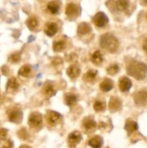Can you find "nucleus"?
<instances>
[{"label": "nucleus", "mask_w": 147, "mask_h": 148, "mask_svg": "<svg viewBox=\"0 0 147 148\" xmlns=\"http://www.w3.org/2000/svg\"><path fill=\"white\" fill-rule=\"evenodd\" d=\"M53 63H56V64H61L62 62V60H61V58H59V57H56V58H55L54 59H53Z\"/></svg>", "instance_id": "nucleus-35"}, {"label": "nucleus", "mask_w": 147, "mask_h": 148, "mask_svg": "<svg viewBox=\"0 0 147 148\" xmlns=\"http://www.w3.org/2000/svg\"><path fill=\"white\" fill-rule=\"evenodd\" d=\"M20 148H32V147L28 145H22L20 146Z\"/></svg>", "instance_id": "nucleus-36"}, {"label": "nucleus", "mask_w": 147, "mask_h": 148, "mask_svg": "<svg viewBox=\"0 0 147 148\" xmlns=\"http://www.w3.org/2000/svg\"><path fill=\"white\" fill-rule=\"evenodd\" d=\"M132 87V82L129 78L126 77H122L119 79L118 82V88L122 92H126L130 90Z\"/></svg>", "instance_id": "nucleus-10"}, {"label": "nucleus", "mask_w": 147, "mask_h": 148, "mask_svg": "<svg viewBox=\"0 0 147 148\" xmlns=\"http://www.w3.org/2000/svg\"><path fill=\"white\" fill-rule=\"evenodd\" d=\"M124 129H125V130H126L128 134H132L138 130V124L135 121H133V120L128 119L125 122Z\"/></svg>", "instance_id": "nucleus-17"}, {"label": "nucleus", "mask_w": 147, "mask_h": 148, "mask_svg": "<svg viewBox=\"0 0 147 148\" xmlns=\"http://www.w3.org/2000/svg\"><path fill=\"white\" fill-rule=\"evenodd\" d=\"M143 49H144V51H145L147 54V38L144 40V43H143Z\"/></svg>", "instance_id": "nucleus-34"}, {"label": "nucleus", "mask_w": 147, "mask_h": 148, "mask_svg": "<svg viewBox=\"0 0 147 148\" xmlns=\"http://www.w3.org/2000/svg\"><path fill=\"white\" fill-rule=\"evenodd\" d=\"M30 71H31V66L28 64H25L20 68L18 72V74L20 76L27 77L29 75V74L30 73Z\"/></svg>", "instance_id": "nucleus-28"}, {"label": "nucleus", "mask_w": 147, "mask_h": 148, "mask_svg": "<svg viewBox=\"0 0 147 148\" xmlns=\"http://www.w3.org/2000/svg\"><path fill=\"white\" fill-rule=\"evenodd\" d=\"M37 25H38L37 19L35 17H33V16L29 17L27 20V21H26V25L30 30H34L35 27H37Z\"/></svg>", "instance_id": "nucleus-27"}, {"label": "nucleus", "mask_w": 147, "mask_h": 148, "mask_svg": "<svg viewBox=\"0 0 147 148\" xmlns=\"http://www.w3.org/2000/svg\"><path fill=\"white\" fill-rule=\"evenodd\" d=\"M43 92L46 97L50 98V97H52L56 94V91L53 85H51L50 83H48L43 88Z\"/></svg>", "instance_id": "nucleus-21"}, {"label": "nucleus", "mask_w": 147, "mask_h": 148, "mask_svg": "<svg viewBox=\"0 0 147 148\" xmlns=\"http://www.w3.org/2000/svg\"><path fill=\"white\" fill-rule=\"evenodd\" d=\"M7 131L4 129H0V140H4L7 137Z\"/></svg>", "instance_id": "nucleus-33"}, {"label": "nucleus", "mask_w": 147, "mask_h": 148, "mask_svg": "<svg viewBox=\"0 0 147 148\" xmlns=\"http://www.w3.org/2000/svg\"><path fill=\"white\" fill-rule=\"evenodd\" d=\"M20 60V54L19 53H14L10 56L9 61L11 62L12 63H17Z\"/></svg>", "instance_id": "nucleus-31"}, {"label": "nucleus", "mask_w": 147, "mask_h": 148, "mask_svg": "<svg viewBox=\"0 0 147 148\" xmlns=\"http://www.w3.org/2000/svg\"><path fill=\"white\" fill-rule=\"evenodd\" d=\"M61 2L59 0H53L48 4L47 9L52 14H56L60 10Z\"/></svg>", "instance_id": "nucleus-15"}, {"label": "nucleus", "mask_w": 147, "mask_h": 148, "mask_svg": "<svg viewBox=\"0 0 147 148\" xmlns=\"http://www.w3.org/2000/svg\"><path fill=\"white\" fill-rule=\"evenodd\" d=\"M82 139V136L80 132L77 131L70 133L68 136V144L70 147H74L79 144Z\"/></svg>", "instance_id": "nucleus-7"}, {"label": "nucleus", "mask_w": 147, "mask_h": 148, "mask_svg": "<svg viewBox=\"0 0 147 148\" xmlns=\"http://www.w3.org/2000/svg\"><path fill=\"white\" fill-rule=\"evenodd\" d=\"M97 75V71L94 70V69H90L84 75V81L88 82H92L95 80Z\"/></svg>", "instance_id": "nucleus-24"}, {"label": "nucleus", "mask_w": 147, "mask_h": 148, "mask_svg": "<svg viewBox=\"0 0 147 148\" xmlns=\"http://www.w3.org/2000/svg\"><path fill=\"white\" fill-rule=\"evenodd\" d=\"M103 144V140L100 136H95L89 140V145L92 148H101Z\"/></svg>", "instance_id": "nucleus-19"}, {"label": "nucleus", "mask_w": 147, "mask_h": 148, "mask_svg": "<svg viewBox=\"0 0 147 148\" xmlns=\"http://www.w3.org/2000/svg\"><path fill=\"white\" fill-rule=\"evenodd\" d=\"M119 66L118 64H112L107 69V72L110 75H115L119 72Z\"/></svg>", "instance_id": "nucleus-30"}, {"label": "nucleus", "mask_w": 147, "mask_h": 148, "mask_svg": "<svg viewBox=\"0 0 147 148\" xmlns=\"http://www.w3.org/2000/svg\"><path fill=\"white\" fill-rule=\"evenodd\" d=\"M77 32L80 35H84L89 33L91 32V27L86 23H82L78 26Z\"/></svg>", "instance_id": "nucleus-23"}, {"label": "nucleus", "mask_w": 147, "mask_h": 148, "mask_svg": "<svg viewBox=\"0 0 147 148\" xmlns=\"http://www.w3.org/2000/svg\"><path fill=\"white\" fill-rule=\"evenodd\" d=\"M134 101L135 104L140 106L147 105V90L144 89L138 91L134 95Z\"/></svg>", "instance_id": "nucleus-6"}, {"label": "nucleus", "mask_w": 147, "mask_h": 148, "mask_svg": "<svg viewBox=\"0 0 147 148\" xmlns=\"http://www.w3.org/2000/svg\"><path fill=\"white\" fill-rule=\"evenodd\" d=\"M83 127L85 129V130L87 132H92L95 130L97 127V123L95 122L93 118L91 116L85 117L82 122Z\"/></svg>", "instance_id": "nucleus-12"}, {"label": "nucleus", "mask_w": 147, "mask_h": 148, "mask_svg": "<svg viewBox=\"0 0 147 148\" xmlns=\"http://www.w3.org/2000/svg\"><path fill=\"white\" fill-rule=\"evenodd\" d=\"M146 20H147V13H146Z\"/></svg>", "instance_id": "nucleus-38"}, {"label": "nucleus", "mask_w": 147, "mask_h": 148, "mask_svg": "<svg viewBox=\"0 0 147 148\" xmlns=\"http://www.w3.org/2000/svg\"><path fill=\"white\" fill-rule=\"evenodd\" d=\"M58 31V26L56 23L51 22L46 24L44 29V33L49 37H52L54 36Z\"/></svg>", "instance_id": "nucleus-14"}, {"label": "nucleus", "mask_w": 147, "mask_h": 148, "mask_svg": "<svg viewBox=\"0 0 147 148\" xmlns=\"http://www.w3.org/2000/svg\"><path fill=\"white\" fill-rule=\"evenodd\" d=\"M113 82L112 79H108V78H105L103 81L99 85V88L102 91L104 92H107L108 91L111 90L113 88Z\"/></svg>", "instance_id": "nucleus-16"}, {"label": "nucleus", "mask_w": 147, "mask_h": 148, "mask_svg": "<svg viewBox=\"0 0 147 148\" xmlns=\"http://www.w3.org/2000/svg\"><path fill=\"white\" fill-rule=\"evenodd\" d=\"M13 143L10 140H7L4 142V144L1 145V148H12Z\"/></svg>", "instance_id": "nucleus-32"}, {"label": "nucleus", "mask_w": 147, "mask_h": 148, "mask_svg": "<svg viewBox=\"0 0 147 148\" xmlns=\"http://www.w3.org/2000/svg\"><path fill=\"white\" fill-rule=\"evenodd\" d=\"M80 69L76 65H71L66 70V74L71 79H75L80 74Z\"/></svg>", "instance_id": "nucleus-18"}, {"label": "nucleus", "mask_w": 147, "mask_h": 148, "mask_svg": "<svg viewBox=\"0 0 147 148\" xmlns=\"http://www.w3.org/2000/svg\"><path fill=\"white\" fill-rule=\"evenodd\" d=\"M79 7L76 4L69 3L66 7V14L69 18L74 19L79 15Z\"/></svg>", "instance_id": "nucleus-9"}, {"label": "nucleus", "mask_w": 147, "mask_h": 148, "mask_svg": "<svg viewBox=\"0 0 147 148\" xmlns=\"http://www.w3.org/2000/svg\"><path fill=\"white\" fill-rule=\"evenodd\" d=\"M127 73L137 80L145 79L147 74V66L143 62L133 61L127 65Z\"/></svg>", "instance_id": "nucleus-1"}, {"label": "nucleus", "mask_w": 147, "mask_h": 148, "mask_svg": "<svg viewBox=\"0 0 147 148\" xmlns=\"http://www.w3.org/2000/svg\"><path fill=\"white\" fill-rule=\"evenodd\" d=\"M109 7L117 12H126L130 7V0H109Z\"/></svg>", "instance_id": "nucleus-3"}, {"label": "nucleus", "mask_w": 147, "mask_h": 148, "mask_svg": "<svg viewBox=\"0 0 147 148\" xmlns=\"http://www.w3.org/2000/svg\"><path fill=\"white\" fill-rule=\"evenodd\" d=\"M8 117L11 122L20 124L22 119V112L20 109L14 108L9 112Z\"/></svg>", "instance_id": "nucleus-8"}, {"label": "nucleus", "mask_w": 147, "mask_h": 148, "mask_svg": "<svg viewBox=\"0 0 147 148\" xmlns=\"http://www.w3.org/2000/svg\"><path fill=\"white\" fill-rule=\"evenodd\" d=\"M61 119V115L59 113L56 112V111H49L47 114V116H46V120L47 122L48 123L49 125L54 126L56 125V123L58 122L59 119Z\"/></svg>", "instance_id": "nucleus-13"}, {"label": "nucleus", "mask_w": 147, "mask_h": 148, "mask_svg": "<svg viewBox=\"0 0 147 148\" xmlns=\"http://www.w3.org/2000/svg\"><path fill=\"white\" fill-rule=\"evenodd\" d=\"M108 108L111 113H115L122 108V102L118 97H112L108 103Z\"/></svg>", "instance_id": "nucleus-11"}, {"label": "nucleus", "mask_w": 147, "mask_h": 148, "mask_svg": "<svg viewBox=\"0 0 147 148\" xmlns=\"http://www.w3.org/2000/svg\"><path fill=\"white\" fill-rule=\"evenodd\" d=\"M93 107L95 111H97V112H101V111H105V108H106V104L104 102H102V101H97L94 103Z\"/></svg>", "instance_id": "nucleus-29"}, {"label": "nucleus", "mask_w": 147, "mask_h": 148, "mask_svg": "<svg viewBox=\"0 0 147 148\" xmlns=\"http://www.w3.org/2000/svg\"><path fill=\"white\" fill-rule=\"evenodd\" d=\"M43 119L42 115L38 112H33L30 115L28 119V124L32 128H37L42 125Z\"/></svg>", "instance_id": "nucleus-4"}, {"label": "nucleus", "mask_w": 147, "mask_h": 148, "mask_svg": "<svg viewBox=\"0 0 147 148\" xmlns=\"http://www.w3.org/2000/svg\"><path fill=\"white\" fill-rule=\"evenodd\" d=\"M66 47V43L63 40H55L53 44V49L56 52H61Z\"/></svg>", "instance_id": "nucleus-25"}, {"label": "nucleus", "mask_w": 147, "mask_h": 148, "mask_svg": "<svg viewBox=\"0 0 147 148\" xmlns=\"http://www.w3.org/2000/svg\"><path fill=\"white\" fill-rule=\"evenodd\" d=\"M99 43L102 49L110 53H115L119 47L118 38L111 33H105L102 35L100 37Z\"/></svg>", "instance_id": "nucleus-2"}, {"label": "nucleus", "mask_w": 147, "mask_h": 148, "mask_svg": "<svg viewBox=\"0 0 147 148\" xmlns=\"http://www.w3.org/2000/svg\"><path fill=\"white\" fill-rule=\"evenodd\" d=\"M141 3H142L144 5L147 6V0H141Z\"/></svg>", "instance_id": "nucleus-37"}, {"label": "nucleus", "mask_w": 147, "mask_h": 148, "mask_svg": "<svg viewBox=\"0 0 147 148\" xmlns=\"http://www.w3.org/2000/svg\"><path fill=\"white\" fill-rule=\"evenodd\" d=\"M90 61L95 65H99L103 61L102 54L99 51L97 50L94 52L90 57Z\"/></svg>", "instance_id": "nucleus-20"}, {"label": "nucleus", "mask_w": 147, "mask_h": 148, "mask_svg": "<svg viewBox=\"0 0 147 148\" xmlns=\"http://www.w3.org/2000/svg\"><path fill=\"white\" fill-rule=\"evenodd\" d=\"M64 101L66 105L69 106H74V104L76 103V102H77V98H76V96L74 94H66V96H65Z\"/></svg>", "instance_id": "nucleus-26"}, {"label": "nucleus", "mask_w": 147, "mask_h": 148, "mask_svg": "<svg viewBox=\"0 0 147 148\" xmlns=\"http://www.w3.org/2000/svg\"><path fill=\"white\" fill-rule=\"evenodd\" d=\"M19 88V82L15 77L10 78L7 85V90L14 91Z\"/></svg>", "instance_id": "nucleus-22"}, {"label": "nucleus", "mask_w": 147, "mask_h": 148, "mask_svg": "<svg viewBox=\"0 0 147 148\" xmlns=\"http://www.w3.org/2000/svg\"><path fill=\"white\" fill-rule=\"evenodd\" d=\"M108 21H109V20H108L107 15L102 12L97 13L92 18L93 23L98 27H102L106 25Z\"/></svg>", "instance_id": "nucleus-5"}]
</instances>
